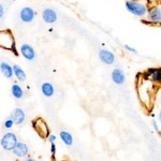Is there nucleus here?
Segmentation results:
<instances>
[{
    "label": "nucleus",
    "mask_w": 161,
    "mask_h": 161,
    "mask_svg": "<svg viewBox=\"0 0 161 161\" xmlns=\"http://www.w3.org/2000/svg\"><path fill=\"white\" fill-rule=\"evenodd\" d=\"M6 15H7L6 7H4L3 3H1L0 4V19H1V22H3V19H6Z\"/></svg>",
    "instance_id": "obj_20"
},
{
    "label": "nucleus",
    "mask_w": 161,
    "mask_h": 161,
    "mask_svg": "<svg viewBox=\"0 0 161 161\" xmlns=\"http://www.w3.org/2000/svg\"><path fill=\"white\" fill-rule=\"evenodd\" d=\"M19 54L22 55L23 58L27 61H33L37 57L36 50L33 48L32 45L28 43H22L19 46Z\"/></svg>",
    "instance_id": "obj_6"
},
{
    "label": "nucleus",
    "mask_w": 161,
    "mask_h": 161,
    "mask_svg": "<svg viewBox=\"0 0 161 161\" xmlns=\"http://www.w3.org/2000/svg\"><path fill=\"white\" fill-rule=\"evenodd\" d=\"M145 23L153 25L161 24V8L153 7L148 9V12L145 16Z\"/></svg>",
    "instance_id": "obj_4"
},
{
    "label": "nucleus",
    "mask_w": 161,
    "mask_h": 161,
    "mask_svg": "<svg viewBox=\"0 0 161 161\" xmlns=\"http://www.w3.org/2000/svg\"><path fill=\"white\" fill-rule=\"evenodd\" d=\"M41 19L45 24L47 25H52L55 24L58 19V14L54 9H51V8H45V9L42 10L41 12Z\"/></svg>",
    "instance_id": "obj_8"
},
{
    "label": "nucleus",
    "mask_w": 161,
    "mask_h": 161,
    "mask_svg": "<svg viewBox=\"0 0 161 161\" xmlns=\"http://www.w3.org/2000/svg\"><path fill=\"white\" fill-rule=\"evenodd\" d=\"M56 139H57V136H54V134H51V136H48V141H50L51 143H54V142H55L56 141Z\"/></svg>",
    "instance_id": "obj_24"
},
{
    "label": "nucleus",
    "mask_w": 161,
    "mask_h": 161,
    "mask_svg": "<svg viewBox=\"0 0 161 161\" xmlns=\"http://www.w3.org/2000/svg\"><path fill=\"white\" fill-rule=\"evenodd\" d=\"M25 161H37V160H35V159H31V158H29V159H27V160H25Z\"/></svg>",
    "instance_id": "obj_25"
},
{
    "label": "nucleus",
    "mask_w": 161,
    "mask_h": 161,
    "mask_svg": "<svg viewBox=\"0 0 161 161\" xmlns=\"http://www.w3.org/2000/svg\"><path fill=\"white\" fill-rule=\"evenodd\" d=\"M13 120H14L15 125H22L24 124L25 119H26V114L23 108H13L11 112V115H10Z\"/></svg>",
    "instance_id": "obj_11"
},
{
    "label": "nucleus",
    "mask_w": 161,
    "mask_h": 161,
    "mask_svg": "<svg viewBox=\"0 0 161 161\" xmlns=\"http://www.w3.org/2000/svg\"><path fill=\"white\" fill-rule=\"evenodd\" d=\"M0 72H1L2 76L6 77L8 80H11L14 75V70H13V66L7 61L0 62Z\"/></svg>",
    "instance_id": "obj_13"
},
{
    "label": "nucleus",
    "mask_w": 161,
    "mask_h": 161,
    "mask_svg": "<svg viewBox=\"0 0 161 161\" xmlns=\"http://www.w3.org/2000/svg\"><path fill=\"white\" fill-rule=\"evenodd\" d=\"M32 127L35 129V131L40 136L42 139H48V136H51L50 129L46 124V121L43 118L38 117L32 120Z\"/></svg>",
    "instance_id": "obj_3"
},
{
    "label": "nucleus",
    "mask_w": 161,
    "mask_h": 161,
    "mask_svg": "<svg viewBox=\"0 0 161 161\" xmlns=\"http://www.w3.org/2000/svg\"><path fill=\"white\" fill-rule=\"evenodd\" d=\"M14 125H15L14 120H13L11 117L7 118L6 120H4V123H3V126H4V128H6V129H11Z\"/></svg>",
    "instance_id": "obj_19"
},
{
    "label": "nucleus",
    "mask_w": 161,
    "mask_h": 161,
    "mask_svg": "<svg viewBox=\"0 0 161 161\" xmlns=\"http://www.w3.org/2000/svg\"><path fill=\"white\" fill-rule=\"evenodd\" d=\"M98 57H99V60L103 64H106V66H112L116 61V57L113 52H111L110 50H105V48L99 51Z\"/></svg>",
    "instance_id": "obj_9"
},
{
    "label": "nucleus",
    "mask_w": 161,
    "mask_h": 161,
    "mask_svg": "<svg viewBox=\"0 0 161 161\" xmlns=\"http://www.w3.org/2000/svg\"><path fill=\"white\" fill-rule=\"evenodd\" d=\"M41 92L43 93L44 97L46 98H51L54 96L55 93V88H54V85L50 82H44L41 85Z\"/></svg>",
    "instance_id": "obj_15"
},
{
    "label": "nucleus",
    "mask_w": 161,
    "mask_h": 161,
    "mask_svg": "<svg viewBox=\"0 0 161 161\" xmlns=\"http://www.w3.org/2000/svg\"><path fill=\"white\" fill-rule=\"evenodd\" d=\"M124 48H125V50H127L128 52H130V53L134 54V55H137V51H136L134 47H132V46L128 45V44H125V45H124Z\"/></svg>",
    "instance_id": "obj_21"
},
{
    "label": "nucleus",
    "mask_w": 161,
    "mask_h": 161,
    "mask_svg": "<svg viewBox=\"0 0 161 161\" xmlns=\"http://www.w3.org/2000/svg\"><path fill=\"white\" fill-rule=\"evenodd\" d=\"M1 147L6 150H13L14 147L16 146L17 142V136L12 132H7L4 133L1 137Z\"/></svg>",
    "instance_id": "obj_5"
},
{
    "label": "nucleus",
    "mask_w": 161,
    "mask_h": 161,
    "mask_svg": "<svg viewBox=\"0 0 161 161\" xmlns=\"http://www.w3.org/2000/svg\"><path fill=\"white\" fill-rule=\"evenodd\" d=\"M13 70H14V76L19 82H25L27 80L25 70L19 66V64H13Z\"/></svg>",
    "instance_id": "obj_16"
},
{
    "label": "nucleus",
    "mask_w": 161,
    "mask_h": 161,
    "mask_svg": "<svg viewBox=\"0 0 161 161\" xmlns=\"http://www.w3.org/2000/svg\"><path fill=\"white\" fill-rule=\"evenodd\" d=\"M159 119H160V121H161V111H160V113H159Z\"/></svg>",
    "instance_id": "obj_26"
},
{
    "label": "nucleus",
    "mask_w": 161,
    "mask_h": 161,
    "mask_svg": "<svg viewBox=\"0 0 161 161\" xmlns=\"http://www.w3.org/2000/svg\"><path fill=\"white\" fill-rule=\"evenodd\" d=\"M146 79H148L152 82L158 83V84H161V68H152L148 69L146 71V74H145Z\"/></svg>",
    "instance_id": "obj_12"
},
{
    "label": "nucleus",
    "mask_w": 161,
    "mask_h": 161,
    "mask_svg": "<svg viewBox=\"0 0 161 161\" xmlns=\"http://www.w3.org/2000/svg\"><path fill=\"white\" fill-rule=\"evenodd\" d=\"M59 136H60L61 141L64 143V145L67 146H71L73 144V136H71V133H69L68 131H61L59 133Z\"/></svg>",
    "instance_id": "obj_18"
},
{
    "label": "nucleus",
    "mask_w": 161,
    "mask_h": 161,
    "mask_svg": "<svg viewBox=\"0 0 161 161\" xmlns=\"http://www.w3.org/2000/svg\"><path fill=\"white\" fill-rule=\"evenodd\" d=\"M152 125H153V127H154L155 131L159 132V127H158V125H157V121H156V120H154V119H153V120H152Z\"/></svg>",
    "instance_id": "obj_23"
},
{
    "label": "nucleus",
    "mask_w": 161,
    "mask_h": 161,
    "mask_svg": "<svg viewBox=\"0 0 161 161\" xmlns=\"http://www.w3.org/2000/svg\"><path fill=\"white\" fill-rule=\"evenodd\" d=\"M11 93L15 99L19 100L24 97V89H23L19 84H17V83H13L12 86H11Z\"/></svg>",
    "instance_id": "obj_17"
},
{
    "label": "nucleus",
    "mask_w": 161,
    "mask_h": 161,
    "mask_svg": "<svg viewBox=\"0 0 161 161\" xmlns=\"http://www.w3.org/2000/svg\"><path fill=\"white\" fill-rule=\"evenodd\" d=\"M111 79L112 82L116 85H123L126 82V74L124 70L120 68H115L112 70L111 72Z\"/></svg>",
    "instance_id": "obj_10"
},
{
    "label": "nucleus",
    "mask_w": 161,
    "mask_h": 161,
    "mask_svg": "<svg viewBox=\"0 0 161 161\" xmlns=\"http://www.w3.org/2000/svg\"><path fill=\"white\" fill-rule=\"evenodd\" d=\"M125 8L130 14H132L133 16L140 17V19L145 17L148 12V8H147L146 3L142 1H137V0H127L125 2Z\"/></svg>",
    "instance_id": "obj_1"
},
{
    "label": "nucleus",
    "mask_w": 161,
    "mask_h": 161,
    "mask_svg": "<svg viewBox=\"0 0 161 161\" xmlns=\"http://www.w3.org/2000/svg\"><path fill=\"white\" fill-rule=\"evenodd\" d=\"M0 47L2 50L12 52L15 55H17L16 43H15L14 36H13L11 30L9 29L1 30V32H0Z\"/></svg>",
    "instance_id": "obj_2"
},
{
    "label": "nucleus",
    "mask_w": 161,
    "mask_h": 161,
    "mask_svg": "<svg viewBox=\"0 0 161 161\" xmlns=\"http://www.w3.org/2000/svg\"><path fill=\"white\" fill-rule=\"evenodd\" d=\"M28 145L25 144L23 142H19L16 144V146L14 147V149L12 150L13 155L17 158H24L28 155Z\"/></svg>",
    "instance_id": "obj_14"
},
{
    "label": "nucleus",
    "mask_w": 161,
    "mask_h": 161,
    "mask_svg": "<svg viewBox=\"0 0 161 161\" xmlns=\"http://www.w3.org/2000/svg\"><path fill=\"white\" fill-rule=\"evenodd\" d=\"M51 153H52V158L55 159V155H56V144L55 142L51 143Z\"/></svg>",
    "instance_id": "obj_22"
},
{
    "label": "nucleus",
    "mask_w": 161,
    "mask_h": 161,
    "mask_svg": "<svg viewBox=\"0 0 161 161\" xmlns=\"http://www.w3.org/2000/svg\"><path fill=\"white\" fill-rule=\"evenodd\" d=\"M36 19V11L31 7H24L19 11V19L25 24H30Z\"/></svg>",
    "instance_id": "obj_7"
}]
</instances>
